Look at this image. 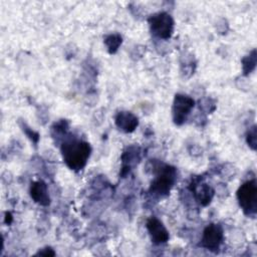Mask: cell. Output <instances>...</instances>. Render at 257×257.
Returning a JSON list of instances; mask_svg holds the SVG:
<instances>
[{
	"instance_id": "obj_1",
	"label": "cell",
	"mask_w": 257,
	"mask_h": 257,
	"mask_svg": "<svg viewBox=\"0 0 257 257\" xmlns=\"http://www.w3.org/2000/svg\"><path fill=\"white\" fill-rule=\"evenodd\" d=\"M60 152L64 164L72 171L82 170L91 155L90 145L82 140L67 139L62 142Z\"/></svg>"
},
{
	"instance_id": "obj_2",
	"label": "cell",
	"mask_w": 257,
	"mask_h": 257,
	"mask_svg": "<svg viewBox=\"0 0 257 257\" xmlns=\"http://www.w3.org/2000/svg\"><path fill=\"white\" fill-rule=\"evenodd\" d=\"M155 178L149 188V193L155 198L168 196L177 180V170L170 165L158 163L153 166Z\"/></svg>"
},
{
	"instance_id": "obj_3",
	"label": "cell",
	"mask_w": 257,
	"mask_h": 257,
	"mask_svg": "<svg viewBox=\"0 0 257 257\" xmlns=\"http://www.w3.org/2000/svg\"><path fill=\"white\" fill-rule=\"evenodd\" d=\"M237 200L243 213L248 217H255L257 213V184L252 179L244 182L237 190Z\"/></svg>"
},
{
	"instance_id": "obj_4",
	"label": "cell",
	"mask_w": 257,
	"mask_h": 257,
	"mask_svg": "<svg viewBox=\"0 0 257 257\" xmlns=\"http://www.w3.org/2000/svg\"><path fill=\"white\" fill-rule=\"evenodd\" d=\"M150 30L155 37L167 40L174 32L175 22L173 17L167 12H158L148 19Z\"/></svg>"
},
{
	"instance_id": "obj_5",
	"label": "cell",
	"mask_w": 257,
	"mask_h": 257,
	"mask_svg": "<svg viewBox=\"0 0 257 257\" xmlns=\"http://www.w3.org/2000/svg\"><path fill=\"white\" fill-rule=\"evenodd\" d=\"M224 232L220 224L211 223L203 231L200 246L213 253H217L223 243Z\"/></svg>"
},
{
	"instance_id": "obj_6",
	"label": "cell",
	"mask_w": 257,
	"mask_h": 257,
	"mask_svg": "<svg viewBox=\"0 0 257 257\" xmlns=\"http://www.w3.org/2000/svg\"><path fill=\"white\" fill-rule=\"evenodd\" d=\"M195 106V100L187 95L182 93H177L174 97L172 105V116L173 121L177 125H182L188 118L191 110Z\"/></svg>"
},
{
	"instance_id": "obj_7",
	"label": "cell",
	"mask_w": 257,
	"mask_h": 257,
	"mask_svg": "<svg viewBox=\"0 0 257 257\" xmlns=\"http://www.w3.org/2000/svg\"><path fill=\"white\" fill-rule=\"evenodd\" d=\"M189 190L193 194L195 200L201 206H204V207L208 206L211 203L215 195L214 189L210 185L205 183L200 177H196L192 179L189 185Z\"/></svg>"
},
{
	"instance_id": "obj_8",
	"label": "cell",
	"mask_w": 257,
	"mask_h": 257,
	"mask_svg": "<svg viewBox=\"0 0 257 257\" xmlns=\"http://www.w3.org/2000/svg\"><path fill=\"white\" fill-rule=\"evenodd\" d=\"M146 227H147V230L149 232L150 238L153 243L163 244L169 240V238H170L169 231L167 230V228L165 227L163 222L161 220H159L157 217H155V216L150 217L147 220Z\"/></svg>"
},
{
	"instance_id": "obj_9",
	"label": "cell",
	"mask_w": 257,
	"mask_h": 257,
	"mask_svg": "<svg viewBox=\"0 0 257 257\" xmlns=\"http://www.w3.org/2000/svg\"><path fill=\"white\" fill-rule=\"evenodd\" d=\"M141 160V149L137 146L127 147L122 155H121V169L119 172V176L121 178H125L128 175L131 170L138 165Z\"/></svg>"
},
{
	"instance_id": "obj_10",
	"label": "cell",
	"mask_w": 257,
	"mask_h": 257,
	"mask_svg": "<svg viewBox=\"0 0 257 257\" xmlns=\"http://www.w3.org/2000/svg\"><path fill=\"white\" fill-rule=\"evenodd\" d=\"M114 123L119 131L130 134L138 127L139 118L132 111L120 110L114 116Z\"/></svg>"
},
{
	"instance_id": "obj_11",
	"label": "cell",
	"mask_w": 257,
	"mask_h": 257,
	"mask_svg": "<svg viewBox=\"0 0 257 257\" xmlns=\"http://www.w3.org/2000/svg\"><path fill=\"white\" fill-rule=\"evenodd\" d=\"M29 194L31 199L39 204L40 206H49L50 205V196L48 192V187L45 182L39 180L31 183L30 189H29Z\"/></svg>"
},
{
	"instance_id": "obj_12",
	"label": "cell",
	"mask_w": 257,
	"mask_h": 257,
	"mask_svg": "<svg viewBox=\"0 0 257 257\" xmlns=\"http://www.w3.org/2000/svg\"><path fill=\"white\" fill-rule=\"evenodd\" d=\"M103 43L109 54H114L122 43V37L118 33H110L104 36Z\"/></svg>"
},
{
	"instance_id": "obj_13",
	"label": "cell",
	"mask_w": 257,
	"mask_h": 257,
	"mask_svg": "<svg viewBox=\"0 0 257 257\" xmlns=\"http://www.w3.org/2000/svg\"><path fill=\"white\" fill-rule=\"evenodd\" d=\"M241 62H242V71L244 75H249L252 71H254L257 63L256 49H253L251 52H249L248 55L244 56Z\"/></svg>"
},
{
	"instance_id": "obj_14",
	"label": "cell",
	"mask_w": 257,
	"mask_h": 257,
	"mask_svg": "<svg viewBox=\"0 0 257 257\" xmlns=\"http://www.w3.org/2000/svg\"><path fill=\"white\" fill-rule=\"evenodd\" d=\"M246 143L252 151H256V148H257V128H256L255 124H253L249 128V131L247 132V134H246Z\"/></svg>"
},
{
	"instance_id": "obj_15",
	"label": "cell",
	"mask_w": 257,
	"mask_h": 257,
	"mask_svg": "<svg viewBox=\"0 0 257 257\" xmlns=\"http://www.w3.org/2000/svg\"><path fill=\"white\" fill-rule=\"evenodd\" d=\"M68 128V122L65 119H60L59 121L55 122L52 127L51 132L53 136H59V135H64L67 132Z\"/></svg>"
},
{
	"instance_id": "obj_16",
	"label": "cell",
	"mask_w": 257,
	"mask_h": 257,
	"mask_svg": "<svg viewBox=\"0 0 257 257\" xmlns=\"http://www.w3.org/2000/svg\"><path fill=\"white\" fill-rule=\"evenodd\" d=\"M21 128H22L23 133L27 136V138L30 139V141L36 146L38 144V141H39V137H40L39 134L37 132L33 131L32 128H30L25 122L21 124Z\"/></svg>"
},
{
	"instance_id": "obj_17",
	"label": "cell",
	"mask_w": 257,
	"mask_h": 257,
	"mask_svg": "<svg viewBox=\"0 0 257 257\" xmlns=\"http://www.w3.org/2000/svg\"><path fill=\"white\" fill-rule=\"evenodd\" d=\"M35 255H37V256H54L55 252L51 247H45V248H42L41 250H39Z\"/></svg>"
},
{
	"instance_id": "obj_18",
	"label": "cell",
	"mask_w": 257,
	"mask_h": 257,
	"mask_svg": "<svg viewBox=\"0 0 257 257\" xmlns=\"http://www.w3.org/2000/svg\"><path fill=\"white\" fill-rule=\"evenodd\" d=\"M12 221H13L12 214H11L10 212H6V213H5V217H4V222L9 225V224L12 223Z\"/></svg>"
}]
</instances>
